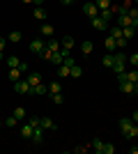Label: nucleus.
<instances>
[{
	"label": "nucleus",
	"instance_id": "43",
	"mask_svg": "<svg viewBox=\"0 0 138 154\" xmlns=\"http://www.w3.org/2000/svg\"><path fill=\"white\" fill-rule=\"evenodd\" d=\"M21 2H26V5H32V0H21Z\"/></svg>",
	"mask_w": 138,
	"mask_h": 154
},
{
	"label": "nucleus",
	"instance_id": "33",
	"mask_svg": "<svg viewBox=\"0 0 138 154\" xmlns=\"http://www.w3.org/2000/svg\"><path fill=\"white\" fill-rule=\"evenodd\" d=\"M62 64H67L69 69H72L74 64H76V60H74V55H72V53H69V55H67V58H65V62H62Z\"/></svg>",
	"mask_w": 138,
	"mask_h": 154
},
{
	"label": "nucleus",
	"instance_id": "9",
	"mask_svg": "<svg viewBox=\"0 0 138 154\" xmlns=\"http://www.w3.org/2000/svg\"><path fill=\"white\" fill-rule=\"evenodd\" d=\"M30 140H32L35 145H41V143H44V129L37 127V129L32 131V138H30Z\"/></svg>",
	"mask_w": 138,
	"mask_h": 154
},
{
	"label": "nucleus",
	"instance_id": "10",
	"mask_svg": "<svg viewBox=\"0 0 138 154\" xmlns=\"http://www.w3.org/2000/svg\"><path fill=\"white\" fill-rule=\"evenodd\" d=\"M46 51H48V53L60 51V42H58V39H53V37H48V39H46Z\"/></svg>",
	"mask_w": 138,
	"mask_h": 154
},
{
	"label": "nucleus",
	"instance_id": "41",
	"mask_svg": "<svg viewBox=\"0 0 138 154\" xmlns=\"http://www.w3.org/2000/svg\"><path fill=\"white\" fill-rule=\"evenodd\" d=\"M129 152H131V154H138V145H133V147H129Z\"/></svg>",
	"mask_w": 138,
	"mask_h": 154
},
{
	"label": "nucleus",
	"instance_id": "30",
	"mask_svg": "<svg viewBox=\"0 0 138 154\" xmlns=\"http://www.w3.org/2000/svg\"><path fill=\"white\" fill-rule=\"evenodd\" d=\"M94 5H97L99 12H101V9H108V7H111V0H94Z\"/></svg>",
	"mask_w": 138,
	"mask_h": 154
},
{
	"label": "nucleus",
	"instance_id": "38",
	"mask_svg": "<svg viewBox=\"0 0 138 154\" xmlns=\"http://www.w3.org/2000/svg\"><path fill=\"white\" fill-rule=\"evenodd\" d=\"M19 69L23 71V74H28V64H26V62H21V64H19Z\"/></svg>",
	"mask_w": 138,
	"mask_h": 154
},
{
	"label": "nucleus",
	"instance_id": "11",
	"mask_svg": "<svg viewBox=\"0 0 138 154\" xmlns=\"http://www.w3.org/2000/svg\"><path fill=\"white\" fill-rule=\"evenodd\" d=\"M104 46H106V51H108V53H115V51H118V44H115V37H111V35H108V37L104 39Z\"/></svg>",
	"mask_w": 138,
	"mask_h": 154
},
{
	"label": "nucleus",
	"instance_id": "34",
	"mask_svg": "<svg viewBox=\"0 0 138 154\" xmlns=\"http://www.w3.org/2000/svg\"><path fill=\"white\" fill-rule=\"evenodd\" d=\"M127 60H129V64H131V67H138V53H131Z\"/></svg>",
	"mask_w": 138,
	"mask_h": 154
},
{
	"label": "nucleus",
	"instance_id": "35",
	"mask_svg": "<svg viewBox=\"0 0 138 154\" xmlns=\"http://www.w3.org/2000/svg\"><path fill=\"white\" fill-rule=\"evenodd\" d=\"M115 44H118V48H122V51H124V46L129 44V39H124V37H120V39H115Z\"/></svg>",
	"mask_w": 138,
	"mask_h": 154
},
{
	"label": "nucleus",
	"instance_id": "20",
	"mask_svg": "<svg viewBox=\"0 0 138 154\" xmlns=\"http://www.w3.org/2000/svg\"><path fill=\"white\" fill-rule=\"evenodd\" d=\"M19 122H21V120H19L16 115H9V117H7V120H5L2 124H5V127H12V129H16V127H19Z\"/></svg>",
	"mask_w": 138,
	"mask_h": 154
},
{
	"label": "nucleus",
	"instance_id": "27",
	"mask_svg": "<svg viewBox=\"0 0 138 154\" xmlns=\"http://www.w3.org/2000/svg\"><path fill=\"white\" fill-rule=\"evenodd\" d=\"M101 62H104V67H106V69H111V67H113V62H115V58H113V53L104 55V60H101Z\"/></svg>",
	"mask_w": 138,
	"mask_h": 154
},
{
	"label": "nucleus",
	"instance_id": "14",
	"mask_svg": "<svg viewBox=\"0 0 138 154\" xmlns=\"http://www.w3.org/2000/svg\"><path fill=\"white\" fill-rule=\"evenodd\" d=\"M39 32H41V35H44V37H53V35H55V28H53L51 23H41Z\"/></svg>",
	"mask_w": 138,
	"mask_h": 154
},
{
	"label": "nucleus",
	"instance_id": "44",
	"mask_svg": "<svg viewBox=\"0 0 138 154\" xmlns=\"http://www.w3.org/2000/svg\"><path fill=\"white\" fill-rule=\"evenodd\" d=\"M133 94H138V83H136V90H133Z\"/></svg>",
	"mask_w": 138,
	"mask_h": 154
},
{
	"label": "nucleus",
	"instance_id": "12",
	"mask_svg": "<svg viewBox=\"0 0 138 154\" xmlns=\"http://www.w3.org/2000/svg\"><path fill=\"white\" fill-rule=\"evenodd\" d=\"M7 76H9V81H12V83H16V81H21V78H23V71H21L19 67H14V69H9V74H7Z\"/></svg>",
	"mask_w": 138,
	"mask_h": 154
},
{
	"label": "nucleus",
	"instance_id": "47",
	"mask_svg": "<svg viewBox=\"0 0 138 154\" xmlns=\"http://www.w3.org/2000/svg\"><path fill=\"white\" fill-rule=\"evenodd\" d=\"M0 124H2V122H0Z\"/></svg>",
	"mask_w": 138,
	"mask_h": 154
},
{
	"label": "nucleus",
	"instance_id": "1",
	"mask_svg": "<svg viewBox=\"0 0 138 154\" xmlns=\"http://www.w3.org/2000/svg\"><path fill=\"white\" fill-rule=\"evenodd\" d=\"M90 149H92V152H97V154H113V152H115V147H113L111 143H104L101 138H94V140L90 143Z\"/></svg>",
	"mask_w": 138,
	"mask_h": 154
},
{
	"label": "nucleus",
	"instance_id": "5",
	"mask_svg": "<svg viewBox=\"0 0 138 154\" xmlns=\"http://www.w3.org/2000/svg\"><path fill=\"white\" fill-rule=\"evenodd\" d=\"M83 14H85L87 19H94V16H99V7L94 2H85L83 5Z\"/></svg>",
	"mask_w": 138,
	"mask_h": 154
},
{
	"label": "nucleus",
	"instance_id": "16",
	"mask_svg": "<svg viewBox=\"0 0 138 154\" xmlns=\"http://www.w3.org/2000/svg\"><path fill=\"white\" fill-rule=\"evenodd\" d=\"M21 39H23V35H21L19 30H12L9 35H7V42H12V44H19Z\"/></svg>",
	"mask_w": 138,
	"mask_h": 154
},
{
	"label": "nucleus",
	"instance_id": "4",
	"mask_svg": "<svg viewBox=\"0 0 138 154\" xmlns=\"http://www.w3.org/2000/svg\"><path fill=\"white\" fill-rule=\"evenodd\" d=\"M90 21H92V28H94V30H99V32L108 30V21L101 19V16H94V19H90Z\"/></svg>",
	"mask_w": 138,
	"mask_h": 154
},
{
	"label": "nucleus",
	"instance_id": "37",
	"mask_svg": "<svg viewBox=\"0 0 138 154\" xmlns=\"http://www.w3.org/2000/svg\"><path fill=\"white\" fill-rule=\"evenodd\" d=\"M85 149H87L85 145H78V147H74V152H78V154H83V152H85Z\"/></svg>",
	"mask_w": 138,
	"mask_h": 154
},
{
	"label": "nucleus",
	"instance_id": "18",
	"mask_svg": "<svg viewBox=\"0 0 138 154\" xmlns=\"http://www.w3.org/2000/svg\"><path fill=\"white\" fill-rule=\"evenodd\" d=\"M5 62H7V67H9V69H14V67H19V64H21V60L16 58V55H7Z\"/></svg>",
	"mask_w": 138,
	"mask_h": 154
},
{
	"label": "nucleus",
	"instance_id": "15",
	"mask_svg": "<svg viewBox=\"0 0 138 154\" xmlns=\"http://www.w3.org/2000/svg\"><path fill=\"white\" fill-rule=\"evenodd\" d=\"M26 81L35 88V85H39V83H41V74H35V71H32V74H26Z\"/></svg>",
	"mask_w": 138,
	"mask_h": 154
},
{
	"label": "nucleus",
	"instance_id": "7",
	"mask_svg": "<svg viewBox=\"0 0 138 154\" xmlns=\"http://www.w3.org/2000/svg\"><path fill=\"white\" fill-rule=\"evenodd\" d=\"M120 90L124 92V94H133L136 83H133V81H129V78H127V81H120Z\"/></svg>",
	"mask_w": 138,
	"mask_h": 154
},
{
	"label": "nucleus",
	"instance_id": "40",
	"mask_svg": "<svg viewBox=\"0 0 138 154\" xmlns=\"http://www.w3.org/2000/svg\"><path fill=\"white\" fill-rule=\"evenodd\" d=\"M32 5L35 7H41V5H44V0H32Z\"/></svg>",
	"mask_w": 138,
	"mask_h": 154
},
{
	"label": "nucleus",
	"instance_id": "31",
	"mask_svg": "<svg viewBox=\"0 0 138 154\" xmlns=\"http://www.w3.org/2000/svg\"><path fill=\"white\" fill-rule=\"evenodd\" d=\"M51 99H53V103H65V97H62V92H55V94H51Z\"/></svg>",
	"mask_w": 138,
	"mask_h": 154
},
{
	"label": "nucleus",
	"instance_id": "17",
	"mask_svg": "<svg viewBox=\"0 0 138 154\" xmlns=\"http://www.w3.org/2000/svg\"><path fill=\"white\" fill-rule=\"evenodd\" d=\"M48 14H46V9L44 7H35V12H32V19H37V21H44Z\"/></svg>",
	"mask_w": 138,
	"mask_h": 154
},
{
	"label": "nucleus",
	"instance_id": "25",
	"mask_svg": "<svg viewBox=\"0 0 138 154\" xmlns=\"http://www.w3.org/2000/svg\"><path fill=\"white\" fill-rule=\"evenodd\" d=\"M69 76H72V78H81V76H83V69H81L78 64H74L72 69H69Z\"/></svg>",
	"mask_w": 138,
	"mask_h": 154
},
{
	"label": "nucleus",
	"instance_id": "45",
	"mask_svg": "<svg viewBox=\"0 0 138 154\" xmlns=\"http://www.w3.org/2000/svg\"><path fill=\"white\" fill-rule=\"evenodd\" d=\"M74 2H78V0H72V5H74Z\"/></svg>",
	"mask_w": 138,
	"mask_h": 154
},
{
	"label": "nucleus",
	"instance_id": "42",
	"mask_svg": "<svg viewBox=\"0 0 138 154\" xmlns=\"http://www.w3.org/2000/svg\"><path fill=\"white\" fill-rule=\"evenodd\" d=\"M5 58H7V55H5V51H0V62H2Z\"/></svg>",
	"mask_w": 138,
	"mask_h": 154
},
{
	"label": "nucleus",
	"instance_id": "46",
	"mask_svg": "<svg viewBox=\"0 0 138 154\" xmlns=\"http://www.w3.org/2000/svg\"><path fill=\"white\" fill-rule=\"evenodd\" d=\"M133 2H136V5H138V0H133Z\"/></svg>",
	"mask_w": 138,
	"mask_h": 154
},
{
	"label": "nucleus",
	"instance_id": "29",
	"mask_svg": "<svg viewBox=\"0 0 138 154\" xmlns=\"http://www.w3.org/2000/svg\"><path fill=\"white\" fill-rule=\"evenodd\" d=\"M127 78H129V81H133V83H138V67H133L131 71H127Z\"/></svg>",
	"mask_w": 138,
	"mask_h": 154
},
{
	"label": "nucleus",
	"instance_id": "6",
	"mask_svg": "<svg viewBox=\"0 0 138 154\" xmlns=\"http://www.w3.org/2000/svg\"><path fill=\"white\" fill-rule=\"evenodd\" d=\"M74 46H76V42H74L72 35H65V37L60 39V48H62V51H69V53H72Z\"/></svg>",
	"mask_w": 138,
	"mask_h": 154
},
{
	"label": "nucleus",
	"instance_id": "13",
	"mask_svg": "<svg viewBox=\"0 0 138 154\" xmlns=\"http://www.w3.org/2000/svg\"><path fill=\"white\" fill-rule=\"evenodd\" d=\"M41 129H44V131H55V122H53L51 117H41Z\"/></svg>",
	"mask_w": 138,
	"mask_h": 154
},
{
	"label": "nucleus",
	"instance_id": "23",
	"mask_svg": "<svg viewBox=\"0 0 138 154\" xmlns=\"http://www.w3.org/2000/svg\"><path fill=\"white\" fill-rule=\"evenodd\" d=\"M92 48H94V44H92V42H83V44H81V53H83V55H90L92 53Z\"/></svg>",
	"mask_w": 138,
	"mask_h": 154
},
{
	"label": "nucleus",
	"instance_id": "2",
	"mask_svg": "<svg viewBox=\"0 0 138 154\" xmlns=\"http://www.w3.org/2000/svg\"><path fill=\"white\" fill-rule=\"evenodd\" d=\"M44 51H46V42L44 39H32L30 42V53H35V55H44Z\"/></svg>",
	"mask_w": 138,
	"mask_h": 154
},
{
	"label": "nucleus",
	"instance_id": "22",
	"mask_svg": "<svg viewBox=\"0 0 138 154\" xmlns=\"http://www.w3.org/2000/svg\"><path fill=\"white\" fill-rule=\"evenodd\" d=\"M136 30H138V28H133V26H127V28H122V37H124V39H131L133 35H136Z\"/></svg>",
	"mask_w": 138,
	"mask_h": 154
},
{
	"label": "nucleus",
	"instance_id": "28",
	"mask_svg": "<svg viewBox=\"0 0 138 154\" xmlns=\"http://www.w3.org/2000/svg\"><path fill=\"white\" fill-rule=\"evenodd\" d=\"M108 35H111V37H115V39H120V37H122V28H120V26H113Z\"/></svg>",
	"mask_w": 138,
	"mask_h": 154
},
{
	"label": "nucleus",
	"instance_id": "39",
	"mask_svg": "<svg viewBox=\"0 0 138 154\" xmlns=\"http://www.w3.org/2000/svg\"><path fill=\"white\" fill-rule=\"evenodd\" d=\"M131 120H133V122L138 124V110H133V113H131Z\"/></svg>",
	"mask_w": 138,
	"mask_h": 154
},
{
	"label": "nucleus",
	"instance_id": "26",
	"mask_svg": "<svg viewBox=\"0 0 138 154\" xmlns=\"http://www.w3.org/2000/svg\"><path fill=\"white\" fill-rule=\"evenodd\" d=\"M58 76L60 78H69V67H67V64H58Z\"/></svg>",
	"mask_w": 138,
	"mask_h": 154
},
{
	"label": "nucleus",
	"instance_id": "21",
	"mask_svg": "<svg viewBox=\"0 0 138 154\" xmlns=\"http://www.w3.org/2000/svg\"><path fill=\"white\" fill-rule=\"evenodd\" d=\"M46 92H48V85H46L44 81H41L39 85H35V88H32V94H46Z\"/></svg>",
	"mask_w": 138,
	"mask_h": 154
},
{
	"label": "nucleus",
	"instance_id": "3",
	"mask_svg": "<svg viewBox=\"0 0 138 154\" xmlns=\"http://www.w3.org/2000/svg\"><path fill=\"white\" fill-rule=\"evenodd\" d=\"M14 90L19 92V94H32V85L28 83L26 78H21V81H16V83H14Z\"/></svg>",
	"mask_w": 138,
	"mask_h": 154
},
{
	"label": "nucleus",
	"instance_id": "36",
	"mask_svg": "<svg viewBox=\"0 0 138 154\" xmlns=\"http://www.w3.org/2000/svg\"><path fill=\"white\" fill-rule=\"evenodd\" d=\"M5 46H7V37H0V51H5Z\"/></svg>",
	"mask_w": 138,
	"mask_h": 154
},
{
	"label": "nucleus",
	"instance_id": "19",
	"mask_svg": "<svg viewBox=\"0 0 138 154\" xmlns=\"http://www.w3.org/2000/svg\"><path fill=\"white\" fill-rule=\"evenodd\" d=\"M55 92H62L60 81H51V83H48V94H55Z\"/></svg>",
	"mask_w": 138,
	"mask_h": 154
},
{
	"label": "nucleus",
	"instance_id": "8",
	"mask_svg": "<svg viewBox=\"0 0 138 154\" xmlns=\"http://www.w3.org/2000/svg\"><path fill=\"white\" fill-rule=\"evenodd\" d=\"M32 131H35V127H32L30 122L21 124V138H26V140H30V138H32Z\"/></svg>",
	"mask_w": 138,
	"mask_h": 154
},
{
	"label": "nucleus",
	"instance_id": "32",
	"mask_svg": "<svg viewBox=\"0 0 138 154\" xmlns=\"http://www.w3.org/2000/svg\"><path fill=\"white\" fill-rule=\"evenodd\" d=\"M14 115L19 117V120H23V117H26L28 113H26V108H21V106H19V108H14Z\"/></svg>",
	"mask_w": 138,
	"mask_h": 154
},
{
	"label": "nucleus",
	"instance_id": "24",
	"mask_svg": "<svg viewBox=\"0 0 138 154\" xmlns=\"http://www.w3.org/2000/svg\"><path fill=\"white\" fill-rule=\"evenodd\" d=\"M99 16H101V19H106L108 23H111V19L115 16V12H113L111 7H108V9H101V12H99Z\"/></svg>",
	"mask_w": 138,
	"mask_h": 154
}]
</instances>
